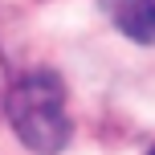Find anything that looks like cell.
I'll return each instance as SVG.
<instances>
[{
    "label": "cell",
    "instance_id": "cell-2",
    "mask_svg": "<svg viewBox=\"0 0 155 155\" xmlns=\"http://www.w3.org/2000/svg\"><path fill=\"white\" fill-rule=\"evenodd\" d=\"M102 12L110 16L118 33H127L139 45H151L155 41V0H98Z\"/></svg>",
    "mask_w": 155,
    "mask_h": 155
},
{
    "label": "cell",
    "instance_id": "cell-1",
    "mask_svg": "<svg viewBox=\"0 0 155 155\" xmlns=\"http://www.w3.org/2000/svg\"><path fill=\"white\" fill-rule=\"evenodd\" d=\"M8 123L33 155H61L70 143V114L57 74H25L8 90Z\"/></svg>",
    "mask_w": 155,
    "mask_h": 155
},
{
    "label": "cell",
    "instance_id": "cell-3",
    "mask_svg": "<svg viewBox=\"0 0 155 155\" xmlns=\"http://www.w3.org/2000/svg\"><path fill=\"white\" fill-rule=\"evenodd\" d=\"M151 155H155V151H151Z\"/></svg>",
    "mask_w": 155,
    "mask_h": 155
}]
</instances>
